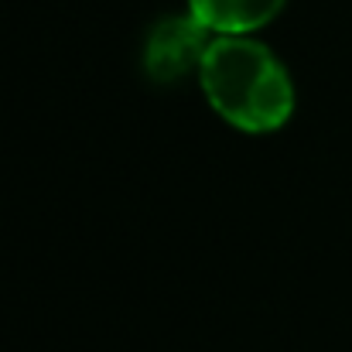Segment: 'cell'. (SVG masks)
<instances>
[{
  "mask_svg": "<svg viewBox=\"0 0 352 352\" xmlns=\"http://www.w3.org/2000/svg\"><path fill=\"white\" fill-rule=\"evenodd\" d=\"M199 82L209 107L243 133L280 130L294 110V86L284 62L250 34H216Z\"/></svg>",
  "mask_w": 352,
  "mask_h": 352,
  "instance_id": "obj_1",
  "label": "cell"
},
{
  "mask_svg": "<svg viewBox=\"0 0 352 352\" xmlns=\"http://www.w3.org/2000/svg\"><path fill=\"white\" fill-rule=\"evenodd\" d=\"M212 31L188 10L161 17L144 45V69L154 82H178L202 69V58L212 45Z\"/></svg>",
  "mask_w": 352,
  "mask_h": 352,
  "instance_id": "obj_2",
  "label": "cell"
},
{
  "mask_svg": "<svg viewBox=\"0 0 352 352\" xmlns=\"http://www.w3.org/2000/svg\"><path fill=\"white\" fill-rule=\"evenodd\" d=\"M287 0H188V10L212 34H253L267 28Z\"/></svg>",
  "mask_w": 352,
  "mask_h": 352,
  "instance_id": "obj_3",
  "label": "cell"
}]
</instances>
